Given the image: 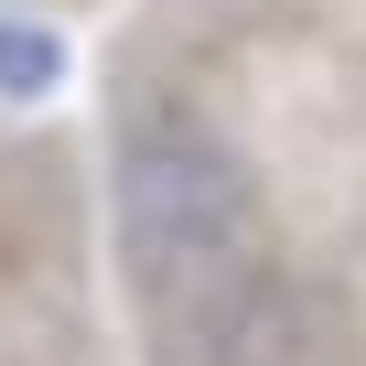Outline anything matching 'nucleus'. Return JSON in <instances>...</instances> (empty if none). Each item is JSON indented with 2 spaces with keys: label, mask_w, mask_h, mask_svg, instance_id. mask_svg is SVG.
<instances>
[{
  "label": "nucleus",
  "mask_w": 366,
  "mask_h": 366,
  "mask_svg": "<svg viewBox=\"0 0 366 366\" xmlns=\"http://www.w3.org/2000/svg\"><path fill=\"white\" fill-rule=\"evenodd\" d=\"M54 86H65V33H54V22H22V11H0V97L33 108V97H54Z\"/></svg>",
  "instance_id": "obj_2"
},
{
  "label": "nucleus",
  "mask_w": 366,
  "mask_h": 366,
  "mask_svg": "<svg viewBox=\"0 0 366 366\" xmlns=\"http://www.w3.org/2000/svg\"><path fill=\"white\" fill-rule=\"evenodd\" d=\"M119 248H129V269H140L151 302H183V291L227 280L237 248H248V183H237V162L205 129H183V119H140L119 140Z\"/></svg>",
  "instance_id": "obj_1"
}]
</instances>
